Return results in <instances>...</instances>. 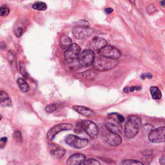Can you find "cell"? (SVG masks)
I'll return each mask as SVG.
<instances>
[{
  "mask_svg": "<svg viewBox=\"0 0 165 165\" xmlns=\"http://www.w3.org/2000/svg\"><path fill=\"white\" fill-rule=\"evenodd\" d=\"M1 116H0V120H1Z\"/></svg>",
  "mask_w": 165,
  "mask_h": 165,
  "instance_id": "obj_40",
  "label": "cell"
},
{
  "mask_svg": "<svg viewBox=\"0 0 165 165\" xmlns=\"http://www.w3.org/2000/svg\"><path fill=\"white\" fill-rule=\"evenodd\" d=\"M65 141L69 146L78 149H83L88 144V140L87 139L81 138L75 135H68L65 139Z\"/></svg>",
  "mask_w": 165,
  "mask_h": 165,
  "instance_id": "obj_5",
  "label": "cell"
},
{
  "mask_svg": "<svg viewBox=\"0 0 165 165\" xmlns=\"http://www.w3.org/2000/svg\"><path fill=\"white\" fill-rule=\"evenodd\" d=\"M128 1L132 4V5H135V0H128Z\"/></svg>",
  "mask_w": 165,
  "mask_h": 165,
  "instance_id": "obj_38",
  "label": "cell"
},
{
  "mask_svg": "<svg viewBox=\"0 0 165 165\" xmlns=\"http://www.w3.org/2000/svg\"><path fill=\"white\" fill-rule=\"evenodd\" d=\"M17 83H18V87L19 88L20 90L23 92H27L29 89H30V87L28 84V83L25 81L22 78H19L17 80Z\"/></svg>",
  "mask_w": 165,
  "mask_h": 165,
  "instance_id": "obj_19",
  "label": "cell"
},
{
  "mask_svg": "<svg viewBox=\"0 0 165 165\" xmlns=\"http://www.w3.org/2000/svg\"><path fill=\"white\" fill-rule=\"evenodd\" d=\"M23 32H24V30L22 27H18L14 32V35L17 37H20L23 35Z\"/></svg>",
  "mask_w": 165,
  "mask_h": 165,
  "instance_id": "obj_29",
  "label": "cell"
},
{
  "mask_svg": "<svg viewBox=\"0 0 165 165\" xmlns=\"http://www.w3.org/2000/svg\"><path fill=\"white\" fill-rule=\"evenodd\" d=\"M75 27H87L88 28L90 27V23H88L87 20L85 19H81L79 20L78 22H75Z\"/></svg>",
  "mask_w": 165,
  "mask_h": 165,
  "instance_id": "obj_24",
  "label": "cell"
},
{
  "mask_svg": "<svg viewBox=\"0 0 165 165\" xmlns=\"http://www.w3.org/2000/svg\"><path fill=\"white\" fill-rule=\"evenodd\" d=\"M57 108V105L55 103H53V104L46 106V107L45 108V111L49 113H50L54 112V111H56Z\"/></svg>",
  "mask_w": 165,
  "mask_h": 165,
  "instance_id": "obj_26",
  "label": "cell"
},
{
  "mask_svg": "<svg viewBox=\"0 0 165 165\" xmlns=\"http://www.w3.org/2000/svg\"><path fill=\"white\" fill-rule=\"evenodd\" d=\"M95 57L94 52L92 50H84L83 52H80L78 60L80 65L83 67H87L92 65Z\"/></svg>",
  "mask_w": 165,
  "mask_h": 165,
  "instance_id": "obj_4",
  "label": "cell"
},
{
  "mask_svg": "<svg viewBox=\"0 0 165 165\" xmlns=\"http://www.w3.org/2000/svg\"><path fill=\"white\" fill-rule=\"evenodd\" d=\"M82 75L84 78H86L87 79H92L96 77L97 73H96V72L94 70H88L87 72H84Z\"/></svg>",
  "mask_w": 165,
  "mask_h": 165,
  "instance_id": "obj_22",
  "label": "cell"
},
{
  "mask_svg": "<svg viewBox=\"0 0 165 165\" xmlns=\"http://www.w3.org/2000/svg\"><path fill=\"white\" fill-rule=\"evenodd\" d=\"M164 161H165V158H164V156L163 155L161 158H160L159 159V163L161 164H162V165H164Z\"/></svg>",
  "mask_w": 165,
  "mask_h": 165,
  "instance_id": "obj_34",
  "label": "cell"
},
{
  "mask_svg": "<svg viewBox=\"0 0 165 165\" xmlns=\"http://www.w3.org/2000/svg\"><path fill=\"white\" fill-rule=\"evenodd\" d=\"M49 149L50 154H51L53 158L56 159H60L63 157L66 153V150L65 149H63L62 146L54 143L50 144Z\"/></svg>",
  "mask_w": 165,
  "mask_h": 165,
  "instance_id": "obj_14",
  "label": "cell"
},
{
  "mask_svg": "<svg viewBox=\"0 0 165 165\" xmlns=\"http://www.w3.org/2000/svg\"><path fill=\"white\" fill-rule=\"evenodd\" d=\"M32 8L34 9L37 10H40V11H43L45 10L46 8H47V6H46V4L44 2H37L35 3L34 5H32Z\"/></svg>",
  "mask_w": 165,
  "mask_h": 165,
  "instance_id": "obj_21",
  "label": "cell"
},
{
  "mask_svg": "<svg viewBox=\"0 0 165 165\" xmlns=\"http://www.w3.org/2000/svg\"><path fill=\"white\" fill-rule=\"evenodd\" d=\"M73 35L75 39L77 40H83L90 37L94 31L89 27H75L73 29Z\"/></svg>",
  "mask_w": 165,
  "mask_h": 165,
  "instance_id": "obj_12",
  "label": "cell"
},
{
  "mask_svg": "<svg viewBox=\"0 0 165 165\" xmlns=\"http://www.w3.org/2000/svg\"><path fill=\"white\" fill-rule=\"evenodd\" d=\"M83 130L90 137L94 139L98 136L99 133L98 127L94 122L88 120L83 121L80 122Z\"/></svg>",
  "mask_w": 165,
  "mask_h": 165,
  "instance_id": "obj_7",
  "label": "cell"
},
{
  "mask_svg": "<svg viewBox=\"0 0 165 165\" xmlns=\"http://www.w3.org/2000/svg\"><path fill=\"white\" fill-rule=\"evenodd\" d=\"M73 128V125L70 123H61L54 126L50 129L46 135V138L49 141H52L56 135L63 131L70 130Z\"/></svg>",
  "mask_w": 165,
  "mask_h": 165,
  "instance_id": "obj_9",
  "label": "cell"
},
{
  "mask_svg": "<svg viewBox=\"0 0 165 165\" xmlns=\"http://www.w3.org/2000/svg\"><path fill=\"white\" fill-rule=\"evenodd\" d=\"M145 75H146V77H147L149 79H151L152 77V75L151 74H147Z\"/></svg>",
  "mask_w": 165,
  "mask_h": 165,
  "instance_id": "obj_37",
  "label": "cell"
},
{
  "mask_svg": "<svg viewBox=\"0 0 165 165\" xmlns=\"http://www.w3.org/2000/svg\"><path fill=\"white\" fill-rule=\"evenodd\" d=\"M8 60H9V61H10V63H14L13 61H15V60H16L15 55L12 51H9V52H8Z\"/></svg>",
  "mask_w": 165,
  "mask_h": 165,
  "instance_id": "obj_31",
  "label": "cell"
},
{
  "mask_svg": "<svg viewBox=\"0 0 165 165\" xmlns=\"http://www.w3.org/2000/svg\"><path fill=\"white\" fill-rule=\"evenodd\" d=\"M85 155L81 153L75 154L71 155L67 161V164L69 165H79L82 164L85 160Z\"/></svg>",
  "mask_w": 165,
  "mask_h": 165,
  "instance_id": "obj_15",
  "label": "cell"
},
{
  "mask_svg": "<svg viewBox=\"0 0 165 165\" xmlns=\"http://www.w3.org/2000/svg\"><path fill=\"white\" fill-rule=\"evenodd\" d=\"M107 45V42L103 38L96 37L90 41V49L92 51L99 52L100 50Z\"/></svg>",
  "mask_w": 165,
  "mask_h": 165,
  "instance_id": "obj_13",
  "label": "cell"
},
{
  "mask_svg": "<svg viewBox=\"0 0 165 165\" xmlns=\"http://www.w3.org/2000/svg\"><path fill=\"white\" fill-rule=\"evenodd\" d=\"M150 93L152 98L155 100H158L161 98L162 93L157 87H152L150 88Z\"/></svg>",
  "mask_w": 165,
  "mask_h": 165,
  "instance_id": "obj_20",
  "label": "cell"
},
{
  "mask_svg": "<svg viewBox=\"0 0 165 165\" xmlns=\"http://www.w3.org/2000/svg\"><path fill=\"white\" fill-rule=\"evenodd\" d=\"M142 126L141 119L137 116H130L125 126V134L126 137L132 139L136 136Z\"/></svg>",
  "mask_w": 165,
  "mask_h": 165,
  "instance_id": "obj_1",
  "label": "cell"
},
{
  "mask_svg": "<svg viewBox=\"0 0 165 165\" xmlns=\"http://www.w3.org/2000/svg\"><path fill=\"white\" fill-rule=\"evenodd\" d=\"M14 137L16 141L19 142L22 141V133L19 131H16V132L14 134Z\"/></svg>",
  "mask_w": 165,
  "mask_h": 165,
  "instance_id": "obj_30",
  "label": "cell"
},
{
  "mask_svg": "<svg viewBox=\"0 0 165 165\" xmlns=\"http://www.w3.org/2000/svg\"><path fill=\"white\" fill-rule=\"evenodd\" d=\"M60 46L62 49L66 50L69 46L72 44L70 38L66 35H63L60 38Z\"/></svg>",
  "mask_w": 165,
  "mask_h": 165,
  "instance_id": "obj_18",
  "label": "cell"
},
{
  "mask_svg": "<svg viewBox=\"0 0 165 165\" xmlns=\"http://www.w3.org/2000/svg\"><path fill=\"white\" fill-rule=\"evenodd\" d=\"M81 52V48L80 46L75 44H72L68 48L64 54V58L66 62L71 63L78 60L79 55Z\"/></svg>",
  "mask_w": 165,
  "mask_h": 165,
  "instance_id": "obj_6",
  "label": "cell"
},
{
  "mask_svg": "<svg viewBox=\"0 0 165 165\" xmlns=\"http://www.w3.org/2000/svg\"><path fill=\"white\" fill-rule=\"evenodd\" d=\"M72 109L76 112L85 117H92L95 115V112L91 109L82 106H74Z\"/></svg>",
  "mask_w": 165,
  "mask_h": 165,
  "instance_id": "obj_16",
  "label": "cell"
},
{
  "mask_svg": "<svg viewBox=\"0 0 165 165\" xmlns=\"http://www.w3.org/2000/svg\"><path fill=\"white\" fill-rule=\"evenodd\" d=\"M107 130L111 132L119 134L121 132V123L117 118V113H111L108 115L105 121Z\"/></svg>",
  "mask_w": 165,
  "mask_h": 165,
  "instance_id": "obj_3",
  "label": "cell"
},
{
  "mask_svg": "<svg viewBox=\"0 0 165 165\" xmlns=\"http://www.w3.org/2000/svg\"><path fill=\"white\" fill-rule=\"evenodd\" d=\"M113 11V10L111 8H106V9H105V12L107 14H110L112 13Z\"/></svg>",
  "mask_w": 165,
  "mask_h": 165,
  "instance_id": "obj_33",
  "label": "cell"
},
{
  "mask_svg": "<svg viewBox=\"0 0 165 165\" xmlns=\"http://www.w3.org/2000/svg\"><path fill=\"white\" fill-rule=\"evenodd\" d=\"M82 164H86V165H98L100 164V163L98 160H97L94 158H90L84 161Z\"/></svg>",
  "mask_w": 165,
  "mask_h": 165,
  "instance_id": "obj_23",
  "label": "cell"
},
{
  "mask_svg": "<svg viewBox=\"0 0 165 165\" xmlns=\"http://www.w3.org/2000/svg\"><path fill=\"white\" fill-rule=\"evenodd\" d=\"M100 56L108 58L117 60L121 57V52L117 48L111 45H107L98 52Z\"/></svg>",
  "mask_w": 165,
  "mask_h": 165,
  "instance_id": "obj_11",
  "label": "cell"
},
{
  "mask_svg": "<svg viewBox=\"0 0 165 165\" xmlns=\"http://www.w3.org/2000/svg\"><path fill=\"white\" fill-rule=\"evenodd\" d=\"M157 10V8H156V7L154 5H153V4H150V5H149L147 7V12L148 14L150 15L154 14Z\"/></svg>",
  "mask_w": 165,
  "mask_h": 165,
  "instance_id": "obj_28",
  "label": "cell"
},
{
  "mask_svg": "<svg viewBox=\"0 0 165 165\" xmlns=\"http://www.w3.org/2000/svg\"><path fill=\"white\" fill-rule=\"evenodd\" d=\"M103 137L104 141L110 146H117L122 143V138L119 134L111 132L108 130L107 132L103 133Z\"/></svg>",
  "mask_w": 165,
  "mask_h": 165,
  "instance_id": "obj_10",
  "label": "cell"
},
{
  "mask_svg": "<svg viewBox=\"0 0 165 165\" xmlns=\"http://www.w3.org/2000/svg\"><path fill=\"white\" fill-rule=\"evenodd\" d=\"M159 3L161 5L162 7L164 6V3H165V0H159Z\"/></svg>",
  "mask_w": 165,
  "mask_h": 165,
  "instance_id": "obj_36",
  "label": "cell"
},
{
  "mask_svg": "<svg viewBox=\"0 0 165 165\" xmlns=\"http://www.w3.org/2000/svg\"><path fill=\"white\" fill-rule=\"evenodd\" d=\"M0 104L4 107L11 105V100L7 92L0 90Z\"/></svg>",
  "mask_w": 165,
  "mask_h": 165,
  "instance_id": "obj_17",
  "label": "cell"
},
{
  "mask_svg": "<svg viewBox=\"0 0 165 165\" xmlns=\"http://www.w3.org/2000/svg\"><path fill=\"white\" fill-rule=\"evenodd\" d=\"M165 127H161L152 130L149 134V141L153 143H161L165 141Z\"/></svg>",
  "mask_w": 165,
  "mask_h": 165,
  "instance_id": "obj_8",
  "label": "cell"
},
{
  "mask_svg": "<svg viewBox=\"0 0 165 165\" xmlns=\"http://www.w3.org/2000/svg\"><path fill=\"white\" fill-rule=\"evenodd\" d=\"M121 164H125V165H130V164H143V163L135 159H126L122 161Z\"/></svg>",
  "mask_w": 165,
  "mask_h": 165,
  "instance_id": "obj_25",
  "label": "cell"
},
{
  "mask_svg": "<svg viewBox=\"0 0 165 165\" xmlns=\"http://www.w3.org/2000/svg\"><path fill=\"white\" fill-rule=\"evenodd\" d=\"M119 63L117 60H113L102 56L95 57L92 63L93 67L96 71L103 72L110 70L115 68Z\"/></svg>",
  "mask_w": 165,
  "mask_h": 165,
  "instance_id": "obj_2",
  "label": "cell"
},
{
  "mask_svg": "<svg viewBox=\"0 0 165 165\" xmlns=\"http://www.w3.org/2000/svg\"><path fill=\"white\" fill-rule=\"evenodd\" d=\"M141 89V87H130L129 88H128V92H132L135 90H139Z\"/></svg>",
  "mask_w": 165,
  "mask_h": 165,
  "instance_id": "obj_32",
  "label": "cell"
},
{
  "mask_svg": "<svg viewBox=\"0 0 165 165\" xmlns=\"http://www.w3.org/2000/svg\"><path fill=\"white\" fill-rule=\"evenodd\" d=\"M10 10L6 6L0 7V16H7L9 14Z\"/></svg>",
  "mask_w": 165,
  "mask_h": 165,
  "instance_id": "obj_27",
  "label": "cell"
},
{
  "mask_svg": "<svg viewBox=\"0 0 165 165\" xmlns=\"http://www.w3.org/2000/svg\"><path fill=\"white\" fill-rule=\"evenodd\" d=\"M0 141H3V142H6L7 141V138L6 137H3L1 139H0Z\"/></svg>",
  "mask_w": 165,
  "mask_h": 165,
  "instance_id": "obj_39",
  "label": "cell"
},
{
  "mask_svg": "<svg viewBox=\"0 0 165 165\" xmlns=\"http://www.w3.org/2000/svg\"><path fill=\"white\" fill-rule=\"evenodd\" d=\"M21 72H22V74L23 76H25V77H27V72L26 70H25V69L23 67L22 68V69H21Z\"/></svg>",
  "mask_w": 165,
  "mask_h": 165,
  "instance_id": "obj_35",
  "label": "cell"
}]
</instances>
